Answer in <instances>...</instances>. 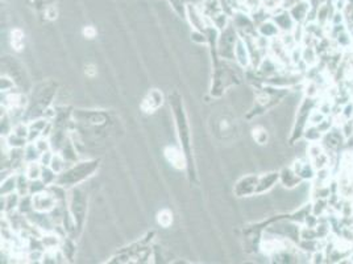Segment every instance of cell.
<instances>
[{
  "instance_id": "6da1fadb",
  "label": "cell",
  "mask_w": 353,
  "mask_h": 264,
  "mask_svg": "<svg viewBox=\"0 0 353 264\" xmlns=\"http://www.w3.org/2000/svg\"><path fill=\"white\" fill-rule=\"evenodd\" d=\"M98 162H80L77 166H74L70 170L65 172L62 176H59L57 178V184L61 185V186H66L67 185H74L75 182H79V181L84 180L86 177L90 176V173H92L96 168Z\"/></svg>"
},
{
  "instance_id": "7a4b0ae2",
  "label": "cell",
  "mask_w": 353,
  "mask_h": 264,
  "mask_svg": "<svg viewBox=\"0 0 353 264\" xmlns=\"http://www.w3.org/2000/svg\"><path fill=\"white\" fill-rule=\"evenodd\" d=\"M236 42L237 36L235 26L228 24V26L224 30H222V34L219 37V54L222 57H226V58H233Z\"/></svg>"
},
{
  "instance_id": "3957f363",
  "label": "cell",
  "mask_w": 353,
  "mask_h": 264,
  "mask_svg": "<svg viewBox=\"0 0 353 264\" xmlns=\"http://www.w3.org/2000/svg\"><path fill=\"white\" fill-rule=\"evenodd\" d=\"M32 205L34 212L40 213H50L51 210L57 206V198L54 194H51L49 192H40L32 197Z\"/></svg>"
},
{
  "instance_id": "277c9868",
  "label": "cell",
  "mask_w": 353,
  "mask_h": 264,
  "mask_svg": "<svg viewBox=\"0 0 353 264\" xmlns=\"http://www.w3.org/2000/svg\"><path fill=\"white\" fill-rule=\"evenodd\" d=\"M162 100H164L162 92H158V90H152V92L145 96V99L142 100V111H145V112H153V111H156L157 108L162 104Z\"/></svg>"
},
{
  "instance_id": "5b68a950",
  "label": "cell",
  "mask_w": 353,
  "mask_h": 264,
  "mask_svg": "<svg viewBox=\"0 0 353 264\" xmlns=\"http://www.w3.org/2000/svg\"><path fill=\"white\" fill-rule=\"evenodd\" d=\"M86 204H84L83 194L79 190H74L73 200H71V214H73V220L75 224H80V220L83 218L84 209H86Z\"/></svg>"
},
{
  "instance_id": "8992f818",
  "label": "cell",
  "mask_w": 353,
  "mask_h": 264,
  "mask_svg": "<svg viewBox=\"0 0 353 264\" xmlns=\"http://www.w3.org/2000/svg\"><path fill=\"white\" fill-rule=\"evenodd\" d=\"M165 158L170 162L175 169H185L186 168V158L182 150H179L175 147H168L165 150Z\"/></svg>"
},
{
  "instance_id": "52a82bcc",
  "label": "cell",
  "mask_w": 353,
  "mask_h": 264,
  "mask_svg": "<svg viewBox=\"0 0 353 264\" xmlns=\"http://www.w3.org/2000/svg\"><path fill=\"white\" fill-rule=\"evenodd\" d=\"M256 185H257V178H255V177H245V178L237 182L236 188H235V193L239 197L244 194H249V193L256 190Z\"/></svg>"
},
{
  "instance_id": "ba28073f",
  "label": "cell",
  "mask_w": 353,
  "mask_h": 264,
  "mask_svg": "<svg viewBox=\"0 0 353 264\" xmlns=\"http://www.w3.org/2000/svg\"><path fill=\"white\" fill-rule=\"evenodd\" d=\"M235 57H236L237 62L241 66H247L249 62V56H248L247 45L244 44L243 40H237L236 46H235Z\"/></svg>"
},
{
  "instance_id": "9c48e42d",
  "label": "cell",
  "mask_w": 353,
  "mask_h": 264,
  "mask_svg": "<svg viewBox=\"0 0 353 264\" xmlns=\"http://www.w3.org/2000/svg\"><path fill=\"white\" fill-rule=\"evenodd\" d=\"M41 173H42V168H41V165L38 164V162H28V165H26V169H25V174L30 181H34V180H38V178H41Z\"/></svg>"
},
{
  "instance_id": "30bf717a",
  "label": "cell",
  "mask_w": 353,
  "mask_h": 264,
  "mask_svg": "<svg viewBox=\"0 0 353 264\" xmlns=\"http://www.w3.org/2000/svg\"><path fill=\"white\" fill-rule=\"evenodd\" d=\"M41 242L46 250H57L59 246V238L55 234H44L41 236Z\"/></svg>"
},
{
  "instance_id": "8fae6325",
  "label": "cell",
  "mask_w": 353,
  "mask_h": 264,
  "mask_svg": "<svg viewBox=\"0 0 353 264\" xmlns=\"http://www.w3.org/2000/svg\"><path fill=\"white\" fill-rule=\"evenodd\" d=\"M17 185V176H9L1 182V196L11 194Z\"/></svg>"
},
{
  "instance_id": "7c38bea8",
  "label": "cell",
  "mask_w": 353,
  "mask_h": 264,
  "mask_svg": "<svg viewBox=\"0 0 353 264\" xmlns=\"http://www.w3.org/2000/svg\"><path fill=\"white\" fill-rule=\"evenodd\" d=\"M28 177H26V174L24 176V174H18L17 176V185H16V190H17V193L21 197H24V196H28V193H29V188L30 185L28 184Z\"/></svg>"
},
{
  "instance_id": "4fadbf2b",
  "label": "cell",
  "mask_w": 353,
  "mask_h": 264,
  "mask_svg": "<svg viewBox=\"0 0 353 264\" xmlns=\"http://www.w3.org/2000/svg\"><path fill=\"white\" fill-rule=\"evenodd\" d=\"M12 46L15 50H21L24 48V33L21 30H13L11 34Z\"/></svg>"
},
{
  "instance_id": "5bb4252c",
  "label": "cell",
  "mask_w": 353,
  "mask_h": 264,
  "mask_svg": "<svg viewBox=\"0 0 353 264\" xmlns=\"http://www.w3.org/2000/svg\"><path fill=\"white\" fill-rule=\"evenodd\" d=\"M157 220H158V224H160L162 228H169V226L173 224V214H171V212H169L168 209L161 210L158 216H157Z\"/></svg>"
},
{
  "instance_id": "9a60e30c",
  "label": "cell",
  "mask_w": 353,
  "mask_h": 264,
  "mask_svg": "<svg viewBox=\"0 0 353 264\" xmlns=\"http://www.w3.org/2000/svg\"><path fill=\"white\" fill-rule=\"evenodd\" d=\"M65 162L66 160L63 158V156H61V154H54L53 158H51V162L49 166H50L55 173H61L62 170H63V168H65Z\"/></svg>"
},
{
  "instance_id": "2e32d148",
  "label": "cell",
  "mask_w": 353,
  "mask_h": 264,
  "mask_svg": "<svg viewBox=\"0 0 353 264\" xmlns=\"http://www.w3.org/2000/svg\"><path fill=\"white\" fill-rule=\"evenodd\" d=\"M55 174H57V173H55L53 169L45 166V168H42V173H41V180L44 181L45 185H49V184L51 182H55V180H57Z\"/></svg>"
},
{
  "instance_id": "e0dca14e",
  "label": "cell",
  "mask_w": 353,
  "mask_h": 264,
  "mask_svg": "<svg viewBox=\"0 0 353 264\" xmlns=\"http://www.w3.org/2000/svg\"><path fill=\"white\" fill-rule=\"evenodd\" d=\"M36 147L38 148V150H40L41 154H44V152H47L49 150V148H50V146H49V143H47V140L44 139V136H41L40 139L36 140Z\"/></svg>"
},
{
  "instance_id": "ac0fdd59",
  "label": "cell",
  "mask_w": 353,
  "mask_h": 264,
  "mask_svg": "<svg viewBox=\"0 0 353 264\" xmlns=\"http://www.w3.org/2000/svg\"><path fill=\"white\" fill-rule=\"evenodd\" d=\"M51 158H53V154L47 150V152H44V154H41V162H42V165L44 166H47V165H50V162H51Z\"/></svg>"
},
{
  "instance_id": "d6986e66",
  "label": "cell",
  "mask_w": 353,
  "mask_h": 264,
  "mask_svg": "<svg viewBox=\"0 0 353 264\" xmlns=\"http://www.w3.org/2000/svg\"><path fill=\"white\" fill-rule=\"evenodd\" d=\"M12 86H13V82H12L9 78L1 77V90H3V92H8Z\"/></svg>"
},
{
  "instance_id": "ffe728a7",
  "label": "cell",
  "mask_w": 353,
  "mask_h": 264,
  "mask_svg": "<svg viewBox=\"0 0 353 264\" xmlns=\"http://www.w3.org/2000/svg\"><path fill=\"white\" fill-rule=\"evenodd\" d=\"M83 34L87 38H94L95 36H96V30H95L94 26H86L83 30Z\"/></svg>"
},
{
  "instance_id": "44dd1931",
  "label": "cell",
  "mask_w": 353,
  "mask_h": 264,
  "mask_svg": "<svg viewBox=\"0 0 353 264\" xmlns=\"http://www.w3.org/2000/svg\"><path fill=\"white\" fill-rule=\"evenodd\" d=\"M45 14H46V16L49 18H57V10H55V7H53V6H49V7L45 10Z\"/></svg>"
},
{
  "instance_id": "7402d4cb",
  "label": "cell",
  "mask_w": 353,
  "mask_h": 264,
  "mask_svg": "<svg viewBox=\"0 0 353 264\" xmlns=\"http://www.w3.org/2000/svg\"><path fill=\"white\" fill-rule=\"evenodd\" d=\"M86 74H87V76H90V77H94L95 74H96V69H95V66L88 65L87 68H86Z\"/></svg>"
}]
</instances>
